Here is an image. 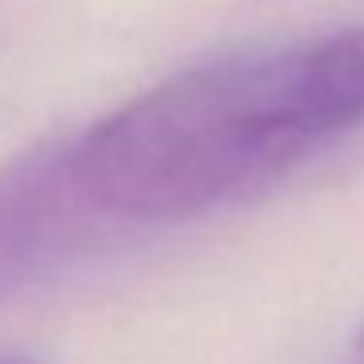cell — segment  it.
<instances>
[{"instance_id": "1", "label": "cell", "mask_w": 364, "mask_h": 364, "mask_svg": "<svg viewBox=\"0 0 364 364\" xmlns=\"http://www.w3.org/2000/svg\"><path fill=\"white\" fill-rule=\"evenodd\" d=\"M364 126V24L251 48L141 90L75 137L82 188L118 228L208 215Z\"/></svg>"}, {"instance_id": "2", "label": "cell", "mask_w": 364, "mask_h": 364, "mask_svg": "<svg viewBox=\"0 0 364 364\" xmlns=\"http://www.w3.org/2000/svg\"><path fill=\"white\" fill-rule=\"evenodd\" d=\"M118 223L82 188L75 137H51L0 165V301L51 278Z\"/></svg>"}, {"instance_id": "4", "label": "cell", "mask_w": 364, "mask_h": 364, "mask_svg": "<svg viewBox=\"0 0 364 364\" xmlns=\"http://www.w3.org/2000/svg\"><path fill=\"white\" fill-rule=\"evenodd\" d=\"M0 364H36V360H20V356H4Z\"/></svg>"}, {"instance_id": "3", "label": "cell", "mask_w": 364, "mask_h": 364, "mask_svg": "<svg viewBox=\"0 0 364 364\" xmlns=\"http://www.w3.org/2000/svg\"><path fill=\"white\" fill-rule=\"evenodd\" d=\"M341 364H364V325H360V333L353 337V345L345 348V360Z\"/></svg>"}]
</instances>
